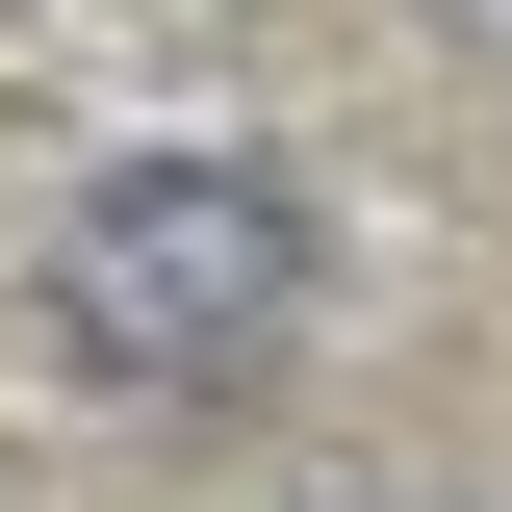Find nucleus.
Segmentation results:
<instances>
[{
	"instance_id": "f257e3e1",
	"label": "nucleus",
	"mask_w": 512,
	"mask_h": 512,
	"mask_svg": "<svg viewBox=\"0 0 512 512\" xmlns=\"http://www.w3.org/2000/svg\"><path fill=\"white\" fill-rule=\"evenodd\" d=\"M282 308H308V231H282L256 154H128V180L52 231V333L103 384H231Z\"/></svg>"
}]
</instances>
